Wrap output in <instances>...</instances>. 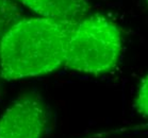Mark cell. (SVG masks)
Returning <instances> with one entry per match:
<instances>
[{
  "instance_id": "obj_1",
  "label": "cell",
  "mask_w": 148,
  "mask_h": 138,
  "mask_svg": "<svg viewBox=\"0 0 148 138\" xmlns=\"http://www.w3.org/2000/svg\"><path fill=\"white\" fill-rule=\"evenodd\" d=\"M75 26L42 17H21L0 45V77L15 81L51 73L64 66Z\"/></svg>"
},
{
  "instance_id": "obj_2",
  "label": "cell",
  "mask_w": 148,
  "mask_h": 138,
  "mask_svg": "<svg viewBox=\"0 0 148 138\" xmlns=\"http://www.w3.org/2000/svg\"><path fill=\"white\" fill-rule=\"evenodd\" d=\"M121 50L117 24L102 14L88 15L71 32L64 67L94 75L107 73L117 66Z\"/></svg>"
},
{
  "instance_id": "obj_3",
  "label": "cell",
  "mask_w": 148,
  "mask_h": 138,
  "mask_svg": "<svg viewBox=\"0 0 148 138\" xmlns=\"http://www.w3.org/2000/svg\"><path fill=\"white\" fill-rule=\"evenodd\" d=\"M48 123V111L38 96L18 97L0 117V138H42Z\"/></svg>"
},
{
  "instance_id": "obj_4",
  "label": "cell",
  "mask_w": 148,
  "mask_h": 138,
  "mask_svg": "<svg viewBox=\"0 0 148 138\" xmlns=\"http://www.w3.org/2000/svg\"><path fill=\"white\" fill-rule=\"evenodd\" d=\"M38 17L65 24L76 26L90 15L88 0H14Z\"/></svg>"
},
{
  "instance_id": "obj_5",
  "label": "cell",
  "mask_w": 148,
  "mask_h": 138,
  "mask_svg": "<svg viewBox=\"0 0 148 138\" xmlns=\"http://www.w3.org/2000/svg\"><path fill=\"white\" fill-rule=\"evenodd\" d=\"M23 16L19 4L14 0H0V45L4 35Z\"/></svg>"
},
{
  "instance_id": "obj_6",
  "label": "cell",
  "mask_w": 148,
  "mask_h": 138,
  "mask_svg": "<svg viewBox=\"0 0 148 138\" xmlns=\"http://www.w3.org/2000/svg\"><path fill=\"white\" fill-rule=\"evenodd\" d=\"M134 109L143 118H146L148 115V80L145 75L138 85L134 98Z\"/></svg>"
}]
</instances>
